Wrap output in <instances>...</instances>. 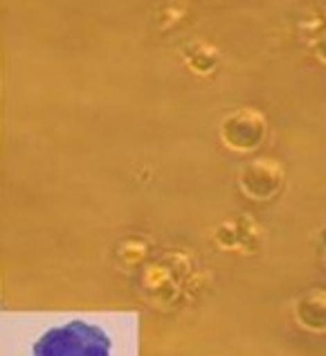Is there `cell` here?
<instances>
[{"instance_id": "6da1fadb", "label": "cell", "mask_w": 326, "mask_h": 356, "mask_svg": "<svg viewBox=\"0 0 326 356\" xmlns=\"http://www.w3.org/2000/svg\"><path fill=\"white\" fill-rule=\"evenodd\" d=\"M108 339L86 323H70L52 330L36 343V354H108Z\"/></svg>"}]
</instances>
